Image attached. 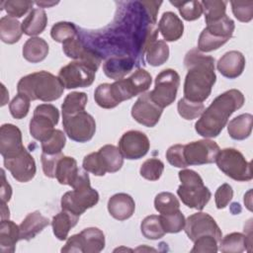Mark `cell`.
<instances>
[{"instance_id":"cell-24","label":"cell","mask_w":253,"mask_h":253,"mask_svg":"<svg viewBox=\"0 0 253 253\" xmlns=\"http://www.w3.org/2000/svg\"><path fill=\"white\" fill-rule=\"evenodd\" d=\"M20 240V228L12 220L1 219L0 223V251L2 253H13L16 244Z\"/></svg>"},{"instance_id":"cell-11","label":"cell","mask_w":253,"mask_h":253,"mask_svg":"<svg viewBox=\"0 0 253 253\" xmlns=\"http://www.w3.org/2000/svg\"><path fill=\"white\" fill-rule=\"evenodd\" d=\"M152 82V78L149 72L145 69L138 68L129 77L126 79L116 80L112 83L115 94L120 103L126 100H129L132 97L145 93L148 90Z\"/></svg>"},{"instance_id":"cell-40","label":"cell","mask_w":253,"mask_h":253,"mask_svg":"<svg viewBox=\"0 0 253 253\" xmlns=\"http://www.w3.org/2000/svg\"><path fill=\"white\" fill-rule=\"evenodd\" d=\"M186 21L198 20L203 14V6L200 1H170Z\"/></svg>"},{"instance_id":"cell-10","label":"cell","mask_w":253,"mask_h":253,"mask_svg":"<svg viewBox=\"0 0 253 253\" xmlns=\"http://www.w3.org/2000/svg\"><path fill=\"white\" fill-rule=\"evenodd\" d=\"M62 126L65 134L76 142L91 140L96 131L94 118L85 111L72 116H62Z\"/></svg>"},{"instance_id":"cell-31","label":"cell","mask_w":253,"mask_h":253,"mask_svg":"<svg viewBox=\"0 0 253 253\" xmlns=\"http://www.w3.org/2000/svg\"><path fill=\"white\" fill-rule=\"evenodd\" d=\"M83 253H99L105 247V235L97 227H88L80 232Z\"/></svg>"},{"instance_id":"cell-43","label":"cell","mask_w":253,"mask_h":253,"mask_svg":"<svg viewBox=\"0 0 253 253\" xmlns=\"http://www.w3.org/2000/svg\"><path fill=\"white\" fill-rule=\"evenodd\" d=\"M164 170V163L158 158H149L145 160L139 169L140 176L149 181H157Z\"/></svg>"},{"instance_id":"cell-32","label":"cell","mask_w":253,"mask_h":253,"mask_svg":"<svg viewBox=\"0 0 253 253\" xmlns=\"http://www.w3.org/2000/svg\"><path fill=\"white\" fill-rule=\"evenodd\" d=\"M22 24L11 16H3L0 19V39L3 42L13 44L22 37Z\"/></svg>"},{"instance_id":"cell-50","label":"cell","mask_w":253,"mask_h":253,"mask_svg":"<svg viewBox=\"0 0 253 253\" xmlns=\"http://www.w3.org/2000/svg\"><path fill=\"white\" fill-rule=\"evenodd\" d=\"M219 241L212 235H205L197 238L194 241V247L191 252H211L215 253L218 251Z\"/></svg>"},{"instance_id":"cell-44","label":"cell","mask_w":253,"mask_h":253,"mask_svg":"<svg viewBox=\"0 0 253 253\" xmlns=\"http://www.w3.org/2000/svg\"><path fill=\"white\" fill-rule=\"evenodd\" d=\"M177 110L179 115L183 119L191 121L197 119L198 117H201V115L205 111V105L203 103H195L185 98H182L177 104Z\"/></svg>"},{"instance_id":"cell-38","label":"cell","mask_w":253,"mask_h":253,"mask_svg":"<svg viewBox=\"0 0 253 253\" xmlns=\"http://www.w3.org/2000/svg\"><path fill=\"white\" fill-rule=\"evenodd\" d=\"M142 235L150 240H157L164 236L165 231L161 225L159 215L151 214L146 216L140 224Z\"/></svg>"},{"instance_id":"cell-45","label":"cell","mask_w":253,"mask_h":253,"mask_svg":"<svg viewBox=\"0 0 253 253\" xmlns=\"http://www.w3.org/2000/svg\"><path fill=\"white\" fill-rule=\"evenodd\" d=\"M66 137L62 130L54 129L53 133L44 141L42 142V150L46 154L60 153L65 146Z\"/></svg>"},{"instance_id":"cell-53","label":"cell","mask_w":253,"mask_h":253,"mask_svg":"<svg viewBox=\"0 0 253 253\" xmlns=\"http://www.w3.org/2000/svg\"><path fill=\"white\" fill-rule=\"evenodd\" d=\"M233 198V190L227 183L222 184L217 188L214 194L215 206L218 210L224 209Z\"/></svg>"},{"instance_id":"cell-36","label":"cell","mask_w":253,"mask_h":253,"mask_svg":"<svg viewBox=\"0 0 253 253\" xmlns=\"http://www.w3.org/2000/svg\"><path fill=\"white\" fill-rule=\"evenodd\" d=\"M154 208L160 214H169L180 210V203L174 194L161 192L154 199Z\"/></svg>"},{"instance_id":"cell-17","label":"cell","mask_w":253,"mask_h":253,"mask_svg":"<svg viewBox=\"0 0 253 253\" xmlns=\"http://www.w3.org/2000/svg\"><path fill=\"white\" fill-rule=\"evenodd\" d=\"M150 148L147 135L139 130H128L119 140V149L124 158L134 160L145 156Z\"/></svg>"},{"instance_id":"cell-33","label":"cell","mask_w":253,"mask_h":253,"mask_svg":"<svg viewBox=\"0 0 253 253\" xmlns=\"http://www.w3.org/2000/svg\"><path fill=\"white\" fill-rule=\"evenodd\" d=\"M98 152L107 172L115 173L122 168L124 164V156L117 146L106 144L101 147Z\"/></svg>"},{"instance_id":"cell-1","label":"cell","mask_w":253,"mask_h":253,"mask_svg":"<svg viewBox=\"0 0 253 253\" xmlns=\"http://www.w3.org/2000/svg\"><path fill=\"white\" fill-rule=\"evenodd\" d=\"M215 60L205 55L198 48L189 50L184 58L188 70L184 82V98L195 103H203L211 93L216 81L214 72Z\"/></svg>"},{"instance_id":"cell-29","label":"cell","mask_w":253,"mask_h":253,"mask_svg":"<svg viewBox=\"0 0 253 253\" xmlns=\"http://www.w3.org/2000/svg\"><path fill=\"white\" fill-rule=\"evenodd\" d=\"M218 249L223 253H241L251 246V234L248 236L240 232H231L222 237Z\"/></svg>"},{"instance_id":"cell-56","label":"cell","mask_w":253,"mask_h":253,"mask_svg":"<svg viewBox=\"0 0 253 253\" xmlns=\"http://www.w3.org/2000/svg\"><path fill=\"white\" fill-rule=\"evenodd\" d=\"M10 216V211L6 206V203H1V219H8Z\"/></svg>"},{"instance_id":"cell-21","label":"cell","mask_w":253,"mask_h":253,"mask_svg":"<svg viewBox=\"0 0 253 253\" xmlns=\"http://www.w3.org/2000/svg\"><path fill=\"white\" fill-rule=\"evenodd\" d=\"M135 210V203L131 196L126 193H118L108 201L109 213L117 220L123 221L129 218Z\"/></svg>"},{"instance_id":"cell-2","label":"cell","mask_w":253,"mask_h":253,"mask_svg":"<svg viewBox=\"0 0 253 253\" xmlns=\"http://www.w3.org/2000/svg\"><path fill=\"white\" fill-rule=\"evenodd\" d=\"M244 102L243 94L237 89H230L218 95L196 122V131L206 138L216 137L226 126L229 117L240 109Z\"/></svg>"},{"instance_id":"cell-42","label":"cell","mask_w":253,"mask_h":253,"mask_svg":"<svg viewBox=\"0 0 253 253\" xmlns=\"http://www.w3.org/2000/svg\"><path fill=\"white\" fill-rule=\"evenodd\" d=\"M51 38L57 42L63 43L65 41L78 36L75 25L71 22H58L51 27Z\"/></svg>"},{"instance_id":"cell-12","label":"cell","mask_w":253,"mask_h":253,"mask_svg":"<svg viewBox=\"0 0 253 253\" xmlns=\"http://www.w3.org/2000/svg\"><path fill=\"white\" fill-rule=\"evenodd\" d=\"M99 202V193L91 186L73 189L66 192L60 201L61 209L80 216Z\"/></svg>"},{"instance_id":"cell-9","label":"cell","mask_w":253,"mask_h":253,"mask_svg":"<svg viewBox=\"0 0 253 253\" xmlns=\"http://www.w3.org/2000/svg\"><path fill=\"white\" fill-rule=\"evenodd\" d=\"M96 71L93 66L81 60H74L61 67L57 77L66 89L85 88L94 82Z\"/></svg>"},{"instance_id":"cell-16","label":"cell","mask_w":253,"mask_h":253,"mask_svg":"<svg viewBox=\"0 0 253 253\" xmlns=\"http://www.w3.org/2000/svg\"><path fill=\"white\" fill-rule=\"evenodd\" d=\"M3 159L5 168L18 182L26 183L35 177L37 172L36 162L26 148L12 157Z\"/></svg>"},{"instance_id":"cell-39","label":"cell","mask_w":253,"mask_h":253,"mask_svg":"<svg viewBox=\"0 0 253 253\" xmlns=\"http://www.w3.org/2000/svg\"><path fill=\"white\" fill-rule=\"evenodd\" d=\"M201 3L203 6V13L205 14L206 24L217 21L226 15V1L204 0Z\"/></svg>"},{"instance_id":"cell-49","label":"cell","mask_w":253,"mask_h":253,"mask_svg":"<svg viewBox=\"0 0 253 253\" xmlns=\"http://www.w3.org/2000/svg\"><path fill=\"white\" fill-rule=\"evenodd\" d=\"M82 167L85 171L90 172L95 176H104L107 173L98 151L86 155L83 159Z\"/></svg>"},{"instance_id":"cell-51","label":"cell","mask_w":253,"mask_h":253,"mask_svg":"<svg viewBox=\"0 0 253 253\" xmlns=\"http://www.w3.org/2000/svg\"><path fill=\"white\" fill-rule=\"evenodd\" d=\"M167 161L174 167L186 168L188 165L184 158V144H174L166 151Z\"/></svg>"},{"instance_id":"cell-35","label":"cell","mask_w":253,"mask_h":253,"mask_svg":"<svg viewBox=\"0 0 253 253\" xmlns=\"http://www.w3.org/2000/svg\"><path fill=\"white\" fill-rule=\"evenodd\" d=\"M87 100V95L84 92H71L67 94L61 105L62 116H72L84 111Z\"/></svg>"},{"instance_id":"cell-20","label":"cell","mask_w":253,"mask_h":253,"mask_svg":"<svg viewBox=\"0 0 253 253\" xmlns=\"http://www.w3.org/2000/svg\"><path fill=\"white\" fill-rule=\"evenodd\" d=\"M216 68L222 76L235 79L242 74L245 68V57L240 51H227L218 59Z\"/></svg>"},{"instance_id":"cell-34","label":"cell","mask_w":253,"mask_h":253,"mask_svg":"<svg viewBox=\"0 0 253 253\" xmlns=\"http://www.w3.org/2000/svg\"><path fill=\"white\" fill-rule=\"evenodd\" d=\"M146 61L152 66H159L169 58V46L165 41H155L145 51Z\"/></svg>"},{"instance_id":"cell-13","label":"cell","mask_w":253,"mask_h":253,"mask_svg":"<svg viewBox=\"0 0 253 253\" xmlns=\"http://www.w3.org/2000/svg\"><path fill=\"white\" fill-rule=\"evenodd\" d=\"M55 178L61 185H68L73 189L91 186L90 178L84 169L78 168L77 161L70 156L63 155L57 163Z\"/></svg>"},{"instance_id":"cell-3","label":"cell","mask_w":253,"mask_h":253,"mask_svg":"<svg viewBox=\"0 0 253 253\" xmlns=\"http://www.w3.org/2000/svg\"><path fill=\"white\" fill-rule=\"evenodd\" d=\"M64 87L59 78L50 72L42 70L22 77L17 84L18 94L32 101L51 102L59 99Z\"/></svg>"},{"instance_id":"cell-19","label":"cell","mask_w":253,"mask_h":253,"mask_svg":"<svg viewBox=\"0 0 253 253\" xmlns=\"http://www.w3.org/2000/svg\"><path fill=\"white\" fill-rule=\"evenodd\" d=\"M24 148L20 128L12 124L2 125L0 127V154L2 157H12Z\"/></svg>"},{"instance_id":"cell-8","label":"cell","mask_w":253,"mask_h":253,"mask_svg":"<svg viewBox=\"0 0 253 253\" xmlns=\"http://www.w3.org/2000/svg\"><path fill=\"white\" fill-rule=\"evenodd\" d=\"M179 86L180 75L176 70L167 68L156 76L154 89L149 92V96L157 106L164 109L175 101Z\"/></svg>"},{"instance_id":"cell-22","label":"cell","mask_w":253,"mask_h":253,"mask_svg":"<svg viewBox=\"0 0 253 253\" xmlns=\"http://www.w3.org/2000/svg\"><path fill=\"white\" fill-rule=\"evenodd\" d=\"M158 29L166 42H175L183 36L184 24L175 13L168 11L162 14Z\"/></svg>"},{"instance_id":"cell-37","label":"cell","mask_w":253,"mask_h":253,"mask_svg":"<svg viewBox=\"0 0 253 253\" xmlns=\"http://www.w3.org/2000/svg\"><path fill=\"white\" fill-rule=\"evenodd\" d=\"M94 99L97 105L103 109H113L120 104L114 94L112 84L110 83L100 84L95 89Z\"/></svg>"},{"instance_id":"cell-4","label":"cell","mask_w":253,"mask_h":253,"mask_svg":"<svg viewBox=\"0 0 253 253\" xmlns=\"http://www.w3.org/2000/svg\"><path fill=\"white\" fill-rule=\"evenodd\" d=\"M181 185L178 187L177 194L182 203L190 209L202 211L209 203L211 193L204 185L202 177L192 169H182L178 173Z\"/></svg>"},{"instance_id":"cell-48","label":"cell","mask_w":253,"mask_h":253,"mask_svg":"<svg viewBox=\"0 0 253 253\" xmlns=\"http://www.w3.org/2000/svg\"><path fill=\"white\" fill-rule=\"evenodd\" d=\"M30 99L24 95L17 94L9 104L10 114L14 119H24L30 110Z\"/></svg>"},{"instance_id":"cell-52","label":"cell","mask_w":253,"mask_h":253,"mask_svg":"<svg viewBox=\"0 0 253 253\" xmlns=\"http://www.w3.org/2000/svg\"><path fill=\"white\" fill-rule=\"evenodd\" d=\"M63 156L62 152L56 154H46L42 152L41 161L42 165V171L48 178H55V170L58 160Z\"/></svg>"},{"instance_id":"cell-47","label":"cell","mask_w":253,"mask_h":253,"mask_svg":"<svg viewBox=\"0 0 253 253\" xmlns=\"http://www.w3.org/2000/svg\"><path fill=\"white\" fill-rule=\"evenodd\" d=\"M234 17L242 22L248 23L253 18V1H230Z\"/></svg>"},{"instance_id":"cell-26","label":"cell","mask_w":253,"mask_h":253,"mask_svg":"<svg viewBox=\"0 0 253 253\" xmlns=\"http://www.w3.org/2000/svg\"><path fill=\"white\" fill-rule=\"evenodd\" d=\"M47 24V16L43 9L34 8L22 22V31L25 35L34 37L42 34Z\"/></svg>"},{"instance_id":"cell-18","label":"cell","mask_w":253,"mask_h":253,"mask_svg":"<svg viewBox=\"0 0 253 253\" xmlns=\"http://www.w3.org/2000/svg\"><path fill=\"white\" fill-rule=\"evenodd\" d=\"M163 109L157 106L150 98L149 92L142 93L131 108V117L138 124L153 127L159 122Z\"/></svg>"},{"instance_id":"cell-5","label":"cell","mask_w":253,"mask_h":253,"mask_svg":"<svg viewBox=\"0 0 253 253\" xmlns=\"http://www.w3.org/2000/svg\"><path fill=\"white\" fill-rule=\"evenodd\" d=\"M234 21L227 15L221 19L207 24L198 40V50L210 52L219 48L229 41L234 32Z\"/></svg>"},{"instance_id":"cell-30","label":"cell","mask_w":253,"mask_h":253,"mask_svg":"<svg viewBox=\"0 0 253 253\" xmlns=\"http://www.w3.org/2000/svg\"><path fill=\"white\" fill-rule=\"evenodd\" d=\"M253 116L251 114H241L232 119L227 125L229 136L235 140H243L250 136L252 131Z\"/></svg>"},{"instance_id":"cell-41","label":"cell","mask_w":253,"mask_h":253,"mask_svg":"<svg viewBox=\"0 0 253 253\" xmlns=\"http://www.w3.org/2000/svg\"><path fill=\"white\" fill-rule=\"evenodd\" d=\"M159 218L165 233H178L185 227L186 219L180 210L173 213L160 214Z\"/></svg>"},{"instance_id":"cell-25","label":"cell","mask_w":253,"mask_h":253,"mask_svg":"<svg viewBox=\"0 0 253 253\" xmlns=\"http://www.w3.org/2000/svg\"><path fill=\"white\" fill-rule=\"evenodd\" d=\"M133 64L134 61L130 56H115L104 63L103 70L109 78L120 80L132 69Z\"/></svg>"},{"instance_id":"cell-6","label":"cell","mask_w":253,"mask_h":253,"mask_svg":"<svg viewBox=\"0 0 253 253\" xmlns=\"http://www.w3.org/2000/svg\"><path fill=\"white\" fill-rule=\"evenodd\" d=\"M214 162L221 172L235 181L246 182L253 177L251 162L247 161L243 154L235 148L219 150Z\"/></svg>"},{"instance_id":"cell-28","label":"cell","mask_w":253,"mask_h":253,"mask_svg":"<svg viewBox=\"0 0 253 253\" xmlns=\"http://www.w3.org/2000/svg\"><path fill=\"white\" fill-rule=\"evenodd\" d=\"M78 219V215L64 210L55 214L51 220V226L55 237L61 241L66 240L69 230L77 224Z\"/></svg>"},{"instance_id":"cell-23","label":"cell","mask_w":253,"mask_h":253,"mask_svg":"<svg viewBox=\"0 0 253 253\" xmlns=\"http://www.w3.org/2000/svg\"><path fill=\"white\" fill-rule=\"evenodd\" d=\"M49 220L43 216L40 211H36L30 212L19 225L20 228V240H31L35 238L42 229L48 226Z\"/></svg>"},{"instance_id":"cell-15","label":"cell","mask_w":253,"mask_h":253,"mask_svg":"<svg viewBox=\"0 0 253 253\" xmlns=\"http://www.w3.org/2000/svg\"><path fill=\"white\" fill-rule=\"evenodd\" d=\"M184 230L193 242L205 235H212L218 241L222 237V232L214 218L206 212H197L188 216Z\"/></svg>"},{"instance_id":"cell-46","label":"cell","mask_w":253,"mask_h":253,"mask_svg":"<svg viewBox=\"0 0 253 253\" xmlns=\"http://www.w3.org/2000/svg\"><path fill=\"white\" fill-rule=\"evenodd\" d=\"M33 5L34 2L28 0H6L1 2V10L4 9L8 16L21 18L32 9Z\"/></svg>"},{"instance_id":"cell-54","label":"cell","mask_w":253,"mask_h":253,"mask_svg":"<svg viewBox=\"0 0 253 253\" xmlns=\"http://www.w3.org/2000/svg\"><path fill=\"white\" fill-rule=\"evenodd\" d=\"M61 252H76L83 253V245L80 233L74 234L69 237L65 243V245L61 248Z\"/></svg>"},{"instance_id":"cell-57","label":"cell","mask_w":253,"mask_h":253,"mask_svg":"<svg viewBox=\"0 0 253 253\" xmlns=\"http://www.w3.org/2000/svg\"><path fill=\"white\" fill-rule=\"evenodd\" d=\"M58 2H45V1H37L36 4L40 6L41 8H46V7H51L53 5H56Z\"/></svg>"},{"instance_id":"cell-55","label":"cell","mask_w":253,"mask_h":253,"mask_svg":"<svg viewBox=\"0 0 253 253\" xmlns=\"http://www.w3.org/2000/svg\"><path fill=\"white\" fill-rule=\"evenodd\" d=\"M1 177H2V182H1V190H0V197H1V203H7L10 201L12 197V188L10 184L6 180L5 172L2 169L1 170Z\"/></svg>"},{"instance_id":"cell-7","label":"cell","mask_w":253,"mask_h":253,"mask_svg":"<svg viewBox=\"0 0 253 253\" xmlns=\"http://www.w3.org/2000/svg\"><path fill=\"white\" fill-rule=\"evenodd\" d=\"M59 112L51 104H41L34 110V116L30 121L31 135L42 142L54 131V126L58 124Z\"/></svg>"},{"instance_id":"cell-14","label":"cell","mask_w":253,"mask_h":253,"mask_svg":"<svg viewBox=\"0 0 253 253\" xmlns=\"http://www.w3.org/2000/svg\"><path fill=\"white\" fill-rule=\"evenodd\" d=\"M220 148L211 139H200L184 144V158L187 165H204L215 161Z\"/></svg>"},{"instance_id":"cell-27","label":"cell","mask_w":253,"mask_h":253,"mask_svg":"<svg viewBox=\"0 0 253 253\" xmlns=\"http://www.w3.org/2000/svg\"><path fill=\"white\" fill-rule=\"evenodd\" d=\"M48 54L47 42L38 37H33L27 40L23 45V56L31 63L42 61Z\"/></svg>"}]
</instances>
